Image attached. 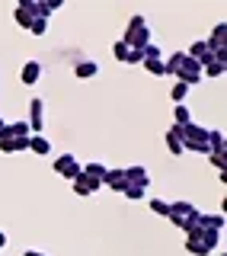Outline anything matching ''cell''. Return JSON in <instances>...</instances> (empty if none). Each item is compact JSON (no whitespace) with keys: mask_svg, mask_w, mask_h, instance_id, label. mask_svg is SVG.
Segmentation results:
<instances>
[{"mask_svg":"<svg viewBox=\"0 0 227 256\" xmlns=\"http://www.w3.org/2000/svg\"><path fill=\"white\" fill-rule=\"evenodd\" d=\"M170 132L182 141V150H198V154H208V132H212V128H202L196 122H189V125H173Z\"/></svg>","mask_w":227,"mask_h":256,"instance_id":"1","label":"cell"},{"mask_svg":"<svg viewBox=\"0 0 227 256\" xmlns=\"http://www.w3.org/2000/svg\"><path fill=\"white\" fill-rule=\"evenodd\" d=\"M118 42H125L128 48H132V52H141V48L150 42V29H148V20H144V16H134V20L128 22L125 36H122Z\"/></svg>","mask_w":227,"mask_h":256,"instance_id":"2","label":"cell"},{"mask_svg":"<svg viewBox=\"0 0 227 256\" xmlns=\"http://www.w3.org/2000/svg\"><path fill=\"white\" fill-rule=\"evenodd\" d=\"M80 170H84V166H80V160L74 154H58V160H54V173L64 176V180H77Z\"/></svg>","mask_w":227,"mask_h":256,"instance_id":"3","label":"cell"},{"mask_svg":"<svg viewBox=\"0 0 227 256\" xmlns=\"http://www.w3.org/2000/svg\"><path fill=\"white\" fill-rule=\"evenodd\" d=\"M176 77H180L186 86L198 84V80H202V64H198V61H192L189 54H186V58H182V64H180V70H176Z\"/></svg>","mask_w":227,"mask_h":256,"instance_id":"4","label":"cell"},{"mask_svg":"<svg viewBox=\"0 0 227 256\" xmlns=\"http://www.w3.org/2000/svg\"><path fill=\"white\" fill-rule=\"evenodd\" d=\"M42 125H45V100H32L29 102V128H32V134H42Z\"/></svg>","mask_w":227,"mask_h":256,"instance_id":"5","label":"cell"},{"mask_svg":"<svg viewBox=\"0 0 227 256\" xmlns=\"http://www.w3.org/2000/svg\"><path fill=\"white\" fill-rule=\"evenodd\" d=\"M125 180H128V186L148 189V182H150V173H148V166H125Z\"/></svg>","mask_w":227,"mask_h":256,"instance_id":"6","label":"cell"},{"mask_svg":"<svg viewBox=\"0 0 227 256\" xmlns=\"http://www.w3.org/2000/svg\"><path fill=\"white\" fill-rule=\"evenodd\" d=\"M102 186H109V189H116V192L125 189V186H128L125 166H112V170H106V176H102Z\"/></svg>","mask_w":227,"mask_h":256,"instance_id":"7","label":"cell"},{"mask_svg":"<svg viewBox=\"0 0 227 256\" xmlns=\"http://www.w3.org/2000/svg\"><path fill=\"white\" fill-rule=\"evenodd\" d=\"M38 77H42V64H38V61H26V64H22V74H20V80H22L26 86L38 84Z\"/></svg>","mask_w":227,"mask_h":256,"instance_id":"8","label":"cell"},{"mask_svg":"<svg viewBox=\"0 0 227 256\" xmlns=\"http://www.w3.org/2000/svg\"><path fill=\"white\" fill-rule=\"evenodd\" d=\"M29 134H32L29 122H13V125H4L0 138H29Z\"/></svg>","mask_w":227,"mask_h":256,"instance_id":"9","label":"cell"},{"mask_svg":"<svg viewBox=\"0 0 227 256\" xmlns=\"http://www.w3.org/2000/svg\"><path fill=\"white\" fill-rule=\"evenodd\" d=\"M224 38H227V22H218L214 32H212V38H205V42H208V48H212V52H221V48H227Z\"/></svg>","mask_w":227,"mask_h":256,"instance_id":"10","label":"cell"},{"mask_svg":"<svg viewBox=\"0 0 227 256\" xmlns=\"http://www.w3.org/2000/svg\"><path fill=\"white\" fill-rule=\"evenodd\" d=\"M29 150H32V154H52V141H48L45 134H32V138H29Z\"/></svg>","mask_w":227,"mask_h":256,"instance_id":"11","label":"cell"},{"mask_svg":"<svg viewBox=\"0 0 227 256\" xmlns=\"http://www.w3.org/2000/svg\"><path fill=\"white\" fill-rule=\"evenodd\" d=\"M74 74H77L80 80H86V77H96V74H100V64H96V61H80L77 68H74Z\"/></svg>","mask_w":227,"mask_h":256,"instance_id":"12","label":"cell"},{"mask_svg":"<svg viewBox=\"0 0 227 256\" xmlns=\"http://www.w3.org/2000/svg\"><path fill=\"white\" fill-rule=\"evenodd\" d=\"M202 228H205V230H221L224 228V214L221 212H218V214H205V212H202Z\"/></svg>","mask_w":227,"mask_h":256,"instance_id":"13","label":"cell"},{"mask_svg":"<svg viewBox=\"0 0 227 256\" xmlns=\"http://www.w3.org/2000/svg\"><path fill=\"white\" fill-rule=\"evenodd\" d=\"M182 58H186V52H173V54H170V58L164 61L166 74H173V77H176V70H180V64H182Z\"/></svg>","mask_w":227,"mask_h":256,"instance_id":"14","label":"cell"},{"mask_svg":"<svg viewBox=\"0 0 227 256\" xmlns=\"http://www.w3.org/2000/svg\"><path fill=\"white\" fill-rule=\"evenodd\" d=\"M164 141H166V148H170V154H176V157H180V154H186V150H182V141H180V138H176V134H173V132H166V134H164Z\"/></svg>","mask_w":227,"mask_h":256,"instance_id":"15","label":"cell"},{"mask_svg":"<svg viewBox=\"0 0 227 256\" xmlns=\"http://www.w3.org/2000/svg\"><path fill=\"white\" fill-rule=\"evenodd\" d=\"M170 96H173V102L180 106V102L186 100V96H189V86H186L182 80H176V84H173V90H170Z\"/></svg>","mask_w":227,"mask_h":256,"instance_id":"16","label":"cell"},{"mask_svg":"<svg viewBox=\"0 0 227 256\" xmlns=\"http://www.w3.org/2000/svg\"><path fill=\"white\" fill-rule=\"evenodd\" d=\"M173 118H176V125H189L192 122V118H189V106H186V102L173 106Z\"/></svg>","mask_w":227,"mask_h":256,"instance_id":"17","label":"cell"},{"mask_svg":"<svg viewBox=\"0 0 227 256\" xmlns=\"http://www.w3.org/2000/svg\"><path fill=\"white\" fill-rule=\"evenodd\" d=\"M84 176H90V180H100V182H102L106 166H102V164H86V166H84Z\"/></svg>","mask_w":227,"mask_h":256,"instance_id":"18","label":"cell"},{"mask_svg":"<svg viewBox=\"0 0 227 256\" xmlns=\"http://www.w3.org/2000/svg\"><path fill=\"white\" fill-rule=\"evenodd\" d=\"M144 68L150 70L154 77H164L166 74V68H164V58H154V61H144Z\"/></svg>","mask_w":227,"mask_h":256,"instance_id":"19","label":"cell"},{"mask_svg":"<svg viewBox=\"0 0 227 256\" xmlns=\"http://www.w3.org/2000/svg\"><path fill=\"white\" fill-rule=\"evenodd\" d=\"M150 212H154V214H164V218H170V202H164V198H150Z\"/></svg>","mask_w":227,"mask_h":256,"instance_id":"20","label":"cell"},{"mask_svg":"<svg viewBox=\"0 0 227 256\" xmlns=\"http://www.w3.org/2000/svg\"><path fill=\"white\" fill-rule=\"evenodd\" d=\"M186 250L196 253V256H212V253L205 250V244H202V240H186Z\"/></svg>","mask_w":227,"mask_h":256,"instance_id":"21","label":"cell"},{"mask_svg":"<svg viewBox=\"0 0 227 256\" xmlns=\"http://www.w3.org/2000/svg\"><path fill=\"white\" fill-rule=\"evenodd\" d=\"M128 52H132V48H128L125 42H116V45H112V54H116L118 61H125V58H128Z\"/></svg>","mask_w":227,"mask_h":256,"instance_id":"22","label":"cell"},{"mask_svg":"<svg viewBox=\"0 0 227 256\" xmlns=\"http://www.w3.org/2000/svg\"><path fill=\"white\" fill-rule=\"evenodd\" d=\"M29 32H32V36H45V32H48V20H36L29 26Z\"/></svg>","mask_w":227,"mask_h":256,"instance_id":"23","label":"cell"},{"mask_svg":"<svg viewBox=\"0 0 227 256\" xmlns=\"http://www.w3.org/2000/svg\"><path fill=\"white\" fill-rule=\"evenodd\" d=\"M122 192H125L128 198H134V202H138V198H144V192H148V189H138V186H125Z\"/></svg>","mask_w":227,"mask_h":256,"instance_id":"24","label":"cell"},{"mask_svg":"<svg viewBox=\"0 0 227 256\" xmlns=\"http://www.w3.org/2000/svg\"><path fill=\"white\" fill-rule=\"evenodd\" d=\"M32 138V134H29ZM29 138H13V150L20 154V150H29Z\"/></svg>","mask_w":227,"mask_h":256,"instance_id":"25","label":"cell"},{"mask_svg":"<svg viewBox=\"0 0 227 256\" xmlns=\"http://www.w3.org/2000/svg\"><path fill=\"white\" fill-rule=\"evenodd\" d=\"M125 64H144V52H128Z\"/></svg>","mask_w":227,"mask_h":256,"instance_id":"26","label":"cell"},{"mask_svg":"<svg viewBox=\"0 0 227 256\" xmlns=\"http://www.w3.org/2000/svg\"><path fill=\"white\" fill-rule=\"evenodd\" d=\"M208 160H212L218 170H224V154H208Z\"/></svg>","mask_w":227,"mask_h":256,"instance_id":"27","label":"cell"},{"mask_svg":"<svg viewBox=\"0 0 227 256\" xmlns=\"http://www.w3.org/2000/svg\"><path fill=\"white\" fill-rule=\"evenodd\" d=\"M45 6H48V13H54V10H61V6H64V0H48Z\"/></svg>","mask_w":227,"mask_h":256,"instance_id":"28","label":"cell"},{"mask_svg":"<svg viewBox=\"0 0 227 256\" xmlns=\"http://www.w3.org/2000/svg\"><path fill=\"white\" fill-rule=\"evenodd\" d=\"M22 256H48V253H42V250H26Z\"/></svg>","mask_w":227,"mask_h":256,"instance_id":"29","label":"cell"},{"mask_svg":"<svg viewBox=\"0 0 227 256\" xmlns=\"http://www.w3.org/2000/svg\"><path fill=\"white\" fill-rule=\"evenodd\" d=\"M6 246V230H0V250Z\"/></svg>","mask_w":227,"mask_h":256,"instance_id":"30","label":"cell"}]
</instances>
